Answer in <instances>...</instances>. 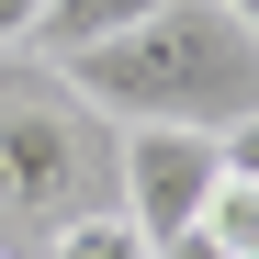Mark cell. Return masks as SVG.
<instances>
[{
    "instance_id": "52a82bcc",
    "label": "cell",
    "mask_w": 259,
    "mask_h": 259,
    "mask_svg": "<svg viewBox=\"0 0 259 259\" xmlns=\"http://www.w3.org/2000/svg\"><path fill=\"white\" fill-rule=\"evenodd\" d=\"M214 158H226V181H259V113L226 124V136H214Z\"/></svg>"
},
{
    "instance_id": "5b68a950",
    "label": "cell",
    "mask_w": 259,
    "mask_h": 259,
    "mask_svg": "<svg viewBox=\"0 0 259 259\" xmlns=\"http://www.w3.org/2000/svg\"><path fill=\"white\" fill-rule=\"evenodd\" d=\"M34 259H147V237L124 226V203H102V214H79V226H57Z\"/></svg>"
},
{
    "instance_id": "277c9868",
    "label": "cell",
    "mask_w": 259,
    "mask_h": 259,
    "mask_svg": "<svg viewBox=\"0 0 259 259\" xmlns=\"http://www.w3.org/2000/svg\"><path fill=\"white\" fill-rule=\"evenodd\" d=\"M158 0H46V12H34V46H46V68L57 57H91V46H113L124 23H147Z\"/></svg>"
},
{
    "instance_id": "8992f818",
    "label": "cell",
    "mask_w": 259,
    "mask_h": 259,
    "mask_svg": "<svg viewBox=\"0 0 259 259\" xmlns=\"http://www.w3.org/2000/svg\"><path fill=\"white\" fill-rule=\"evenodd\" d=\"M203 237H214V259H259V181H214Z\"/></svg>"
},
{
    "instance_id": "7a4b0ae2",
    "label": "cell",
    "mask_w": 259,
    "mask_h": 259,
    "mask_svg": "<svg viewBox=\"0 0 259 259\" xmlns=\"http://www.w3.org/2000/svg\"><path fill=\"white\" fill-rule=\"evenodd\" d=\"M113 203V124L46 57H0V259H34L57 226Z\"/></svg>"
},
{
    "instance_id": "3957f363",
    "label": "cell",
    "mask_w": 259,
    "mask_h": 259,
    "mask_svg": "<svg viewBox=\"0 0 259 259\" xmlns=\"http://www.w3.org/2000/svg\"><path fill=\"white\" fill-rule=\"evenodd\" d=\"M214 181H226L214 136H169V124H124L113 136V203H124V226H136L147 248L181 237V226H203Z\"/></svg>"
},
{
    "instance_id": "9c48e42d",
    "label": "cell",
    "mask_w": 259,
    "mask_h": 259,
    "mask_svg": "<svg viewBox=\"0 0 259 259\" xmlns=\"http://www.w3.org/2000/svg\"><path fill=\"white\" fill-rule=\"evenodd\" d=\"M226 12H237V23H248V46H259V0H226Z\"/></svg>"
},
{
    "instance_id": "6da1fadb",
    "label": "cell",
    "mask_w": 259,
    "mask_h": 259,
    "mask_svg": "<svg viewBox=\"0 0 259 259\" xmlns=\"http://www.w3.org/2000/svg\"><path fill=\"white\" fill-rule=\"evenodd\" d=\"M57 79L91 102L113 136L124 124H169V136H226L259 113V46L226 0H158L147 23H124L113 46L57 57Z\"/></svg>"
},
{
    "instance_id": "ba28073f",
    "label": "cell",
    "mask_w": 259,
    "mask_h": 259,
    "mask_svg": "<svg viewBox=\"0 0 259 259\" xmlns=\"http://www.w3.org/2000/svg\"><path fill=\"white\" fill-rule=\"evenodd\" d=\"M34 12H46V0H0V57H12V46H34Z\"/></svg>"
}]
</instances>
